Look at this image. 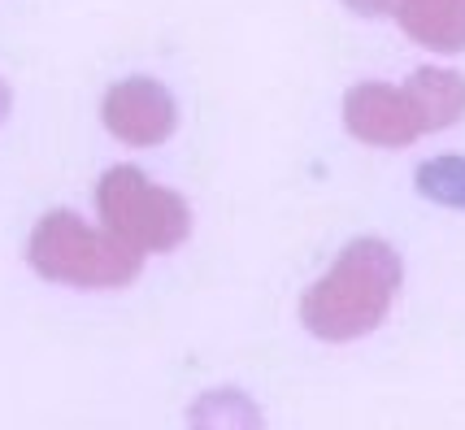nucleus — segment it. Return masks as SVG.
Segmentation results:
<instances>
[{"label": "nucleus", "mask_w": 465, "mask_h": 430, "mask_svg": "<svg viewBox=\"0 0 465 430\" xmlns=\"http://www.w3.org/2000/svg\"><path fill=\"white\" fill-rule=\"evenodd\" d=\"M31 266L70 287H122L140 269V248L114 230H92L74 213H48L31 235Z\"/></svg>", "instance_id": "obj_1"}, {"label": "nucleus", "mask_w": 465, "mask_h": 430, "mask_svg": "<svg viewBox=\"0 0 465 430\" xmlns=\"http://www.w3.org/2000/svg\"><path fill=\"white\" fill-rule=\"evenodd\" d=\"M101 218L104 230H114L122 244L140 248V252H170L174 244L187 239V209L174 191L148 183L140 170L122 165L101 179Z\"/></svg>", "instance_id": "obj_2"}, {"label": "nucleus", "mask_w": 465, "mask_h": 430, "mask_svg": "<svg viewBox=\"0 0 465 430\" xmlns=\"http://www.w3.org/2000/svg\"><path fill=\"white\" fill-rule=\"evenodd\" d=\"M104 126H109V135H118L131 148L162 143L174 131V101L165 96L162 83L126 79L104 101Z\"/></svg>", "instance_id": "obj_3"}, {"label": "nucleus", "mask_w": 465, "mask_h": 430, "mask_svg": "<svg viewBox=\"0 0 465 430\" xmlns=\"http://www.w3.org/2000/svg\"><path fill=\"white\" fill-rule=\"evenodd\" d=\"M187 426L192 430H262L252 400L240 391H204L201 400L187 413Z\"/></svg>", "instance_id": "obj_4"}, {"label": "nucleus", "mask_w": 465, "mask_h": 430, "mask_svg": "<svg viewBox=\"0 0 465 430\" xmlns=\"http://www.w3.org/2000/svg\"><path fill=\"white\" fill-rule=\"evenodd\" d=\"M418 187L440 205L465 209V157H440L418 170Z\"/></svg>", "instance_id": "obj_5"}, {"label": "nucleus", "mask_w": 465, "mask_h": 430, "mask_svg": "<svg viewBox=\"0 0 465 430\" xmlns=\"http://www.w3.org/2000/svg\"><path fill=\"white\" fill-rule=\"evenodd\" d=\"M5 113H9V87L0 83V118H5Z\"/></svg>", "instance_id": "obj_6"}]
</instances>
